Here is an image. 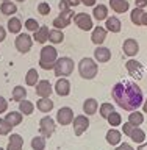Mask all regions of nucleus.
Returning <instances> with one entry per match:
<instances>
[{
    "instance_id": "nucleus-1",
    "label": "nucleus",
    "mask_w": 147,
    "mask_h": 150,
    "mask_svg": "<svg viewBox=\"0 0 147 150\" xmlns=\"http://www.w3.org/2000/svg\"><path fill=\"white\" fill-rule=\"evenodd\" d=\"M111 96L117 105L127 111H136L144 102L141 88L135 81H130V80H122V81L116 83L113 86Z\"/></svg>"
},
{
    "instance_id": "nucleus-2",
    "label": "nucleus",
    "mask_w": 147,
    "mask_h": 150,
    "mask_svg": "<svg viewBox=\"0 0 147 150\" xmlns=\"http://www.w3.org/2000/svg\"><path fill=\"white\" fill-rule=\"evenodd\" d=\"M58 59V52L53 45H44L41 49V56H39V66L44 70H50L55 67V63Z\"/></svg>"
},
{
    "instance_id": "nucleus-3",
    "label": "nucleus",
    "mask_w": 147,
    "mask_h": 150,
    "mask_svg": "<svg viewBox=\"0 0 147 150\" xmlns=\"http://www.w3.org/2000/svg\"><path fill=\"white\" fill-rule=\"evenodd\" d=\"M99 72V66L92 58H83L78 63V74L85 80H92Z\"/></svg>"
},
{
    "instance_id": "nucleus-4",
    "label": "nucleus",
    "mask_w": 147,
    "mask_h": 150,
    "mask_svg": "<svg viewBox=\"0 0 147 150\" xmlns=\"http://www.w3.org/2000/svg\"><path fill=\"white\" fill-rule=\"evenodd\" d=\"M55 75L56 77H67L74 72V59H70L69 56H61V58L56 59L55 63Z\"/></svg>"
},
{
    "instance_id": "nucleus-5",
    "label": "nucleus",
    "mask_w": 147,
    "mask_h": 150,
    "mask_svg": "<svg viewBox=\"0 0 147 150\" xmlns=\"http://www.w3.org/2000/svg\"><path fill=\"white\" fill-rule=\"evenodd\" d=\"M33 36L27 35V33H19L16 41H14V45H16L17 52H21V53H27V52H30L31 45H33Z\"/></svg>"
},
{
    "instance_id": "nucleus-6",
    "label": "nucleus",
    "mask_w": 147,
    "mask_h": 150,
    "mask_svg": "<svg viewBox=\"0 0 147 150\" xmlns=\"http://www.w3.org/2000/svg\"><path fill=\"white\" fill-rule=\"evenodd\" d=\"M74 22H75V25H77L80 30H83V31H89V30H92V17L89 16V14L86 13H78V14H75L74 16Z\"/></svg>"
},
{
    "instance_id": "nucleus-7",
    "label": "nucleus",
    "mask_w": 147,
    "mask_h": 150,
    "mask_svg": "<svg viewBox=\"0 0 147 150\" xmlns=\"http://www.w3.org/2000/svg\"><path fill=\"white\" fill-rule=\"evenodd\" d=\"M125 69H127V72H129L133 78L136 80H141L144 77V66L139 63V61H136V59H129L125 63Z\"/></svg>"
},
{
    "instance_id": "nucleus-8",
    "label": "nucleus",
    "mask_w": 147,
    "mask_h": 150,
    "mask_svg": "<svg viewBox=\"0 0 147 150\" xmlns=\"http://www.w3.org/2000/svg\"><path fill=\"white\" fill-rule=\"evenodd\" d=\"M55 120L52 119L50 116H45L42 117V119L39 120V133L41 136H44V138H50L52 134H53L55 131Z\"/></svg>"
},
{
    "instance_id": "nucleus-9",
    "label": "nucleus",
    "mask_w": 147,
    "mask_h": 150,
    "mask_svg": "<svg viewBox=\"0 0 147 150\" xmlns=\"http://www.w3.org/2000/svg\"><path fill=\"white\" fill-rule=\"evenodd\" d=\"M72 124H74V133H75V136H82L85 131L89 128V119L85 114L75 116L74 120H72Z\"/></svg>"
},
{
    "instance_id": "nucleus-10",
    "label": "nucleus",
    "mask_w": 147,
    "mask_h": 150,
    "mask_svg": "<svg viewBox=\"0 0 147 150\" xmlns=\"http://www.w3.org/2000/svg\"><path fill=\"white\" fill-rule=\"evenodd\" d=\"M56 120H58L60 125H69V124H72V120H74V111L70 110L69 106L60 108L58 112H56Z\"/></svg>"
},
{
    "instance_id": "nucleus-11",
    "label": "nucleus",
    "mask_w": 147,
    "mask_h": 150,
    "mask_svg": "<svg viewBox=\"0 0 147 150\" xmlns=\"http://www.w3.org/2000/svg\"><path fill=\"white\" fill-rule=\"evenodd\" d=\"M35 91H36V96H39L42 98V97H50L53 88H52V84H50L49 80H39V81L36 83Z\"/></svg>"
},
{
    "instance_id": "nucleus-12",
    "label": "nucleus",
    "mask_w": 147,
    "mask_h": 150,
    "mask_svg": "<svg viewBox=\"0 0 147 150\" xmlns=\"http://www.w3.org/2000/svg\"><path fill=\"white\" fill-rule=\"evenodd\" d=\"M55 92L58 94L60 97H66L70 94V83L66 77H60L58 81L55 84Z\"/></svg>"
},
{
    "instance_id": "nucleus-13",
    "label": "nucleus",
    "mask_w": 147,
    "mask_h": 150,
    "mask_svg": "<svg viewBox=\"0 0 147 150\" xmlns=\"http://www.w3.org/2000/svg\"><path fill=\"white\" fill-rule=\"evenodd\" d=\"M122 50H124V53L127 56H135L138 55L139 52V44L136 39H131V38H129V39L124 41V45H122Z\"/></svg>"
},
{
    "instance_id": "nucleus-14",
    "label": "nucleus",
    "mask_w": 147,
    "mask_h": 150,
    "mask_svg": "<svg viewBox=\"0 0 147 150\" xmlns=\"http://www.w3.org/2000/svg\"><path fill=\"white\" fill-rule=\"evenodd\" d=\"M107 33H108V30H107V28H103V27H96V28H92L91 41H92L96 45H102L103 42H105V39H107Z\"/></svg>"
},
{
    "instance_id": "nucleus-15",
    "label": "nucleus",
    "mask_w": 147,
    "mask_h": 150,
    "mask_svg": "<svg viewBox=\"0 0 147 150\" xmlns=\"http://www.w3.org/2000/svg\"><path fill=\"white\" fill-rule=\"evenodd\" d=\"M94 58L99 63H108L111 59V50L107 49V47H102V45H97V49L94 50Z\"/></svg>"
},
{
    "instance_id": "nucleus-16",
    "label": "nucleus",
    "mask_w": 147,
    "mask_h": 150,
    "mask_svg": "<svg viewBox=\"0 0 147 150\" xmlns=\"http://www.w3.org/2000/svg\"><path fill=\"white\" fill-rule=\"evenodd\" d=\"M92 17L96 19V21H107V17H108V6L107 5H102V3H99L94 6L92 9Z\"/></svg>"
},
{
    "instance_id": "nucleus-17",
    "label": "nucleus",
    "mask_w": 147,
    "mask_h": 150,
    "mask_svg": "<svg viewBox=\"0 0 147 150\" xmlns=\"http://www.w3.org/2000/svg\"><path fill=\"white\" fill-rule=\"evenodd\" d=\"M49 27L45 25H41L39 30H36L35 33H33V39H35L36 42H39V44H45L47 41H49Z\"/></svg>"
},
{
    "instance_id": "nucleus-18",
    "label": "nucleus",
    "mask_w": 147,
    "mask_h": 150,
    "mask_svg": "<svg viewBox=\"0 0 147 150\" xmlns=\"http://www.w3.org/2000/svg\"><path fill=\"white\" fill-rule=\"evenodd\" d=\"M105 25H107L105 28H107L108 31H111V33H119L121 28H122V22L119 21V17L111 16V17H107Z\"/></svg>"
},
{
    "instance_id": "nucleus-19",
    "label": "nucleus",
    "mask_w": 147,
    "mask_h": 150,
    "mask_svg": "<svg viewBox=\"0 0 147 150\" xmlns=\"http://www.w3.org/2000/svg\"><path fill=\"white\" fill-rule=\"evenodd\" d=\"M22 145H23V138L17 133H13L9 136L6 150H22Z\"/></svg>"
},
{
    "instance_id": "nucleus-20",
    "label": "nucleus",
    "mask_w": 147,
    "mask_h": 150,
    "mask_svg": "<svg viewBox=\"0 0 147 150\" xmlns=\"http://www.w3.org/2000/svg\"><path fill=\"white\" fill-rule=\"evenodd\" d=\"M110 6H111V9H113L114 13L122 14V13H127V11H129L130 5H129V2H127V0H110Z\"/></svg>"
},
{
    "instance_id": "nucleus-21",
    "label": "nucleus",
    "mask_w": 147,
    "mask_h": 150,
    "mask_svg": "<svg viewBox=\"0 0 147 150\" xmlns=\"http://www.w3.org/2000/svg\"><path fill=\"white\" fill-rule=\"evenodd\" d=\"M36 108L41 112H50L53 110V100H50V97H42L36 102Z\"/></svg>"
},
{
    "instance_id": "nucleus-22",
    "label": "nucleus",
    "mask_w": 147,
    "mask_h": 150,
    "mask_svg": "<svg viewBox=\"0 0 147 150\" xmlns=\"http://www.w3.org/2000/svg\"><path fill=\"white\" fill-rule=\"evenodd\" d=\"M99 103L96 98H88V100L83 102V112H86V116H92L97 112Z\"/></svg>"
},
{
    "instance_id": "nucleus-23",
    "label": "nucleus",
    "mask_w": 147,
    "mask_h": 150,
    "mask_svg": "<svg viewBox=\"0 0 147 150\" xmlns=\"http://www.w3.org/2000/svg\"><path fill=\"white\" fill-rule=\"evenodd\" d=\"M8 31L9 33H13V35H19L21 33V30H22V22H21V19L19 17H9L8 19Z\"/></svg>"
},
{
    "instance_id": "nucleus-24",
    "label": "nucleus",
    "mask_w": 147,
    "mask_h": 150,
    "mask_svg": "<svg viewBox=\"0 0 147 150\" xmlns=\"http://www.w3.org/2000/svg\"><path fill=\"white\" fill-rule=\"evenodd\" d=\"M121 131H117L116 128H111V130H108V133H107V142L110 144V145H119L121 144Z\"/></svg>"
},
{
    "instance_id": "nucleus-25",
    "label": "nucleus",
    "mask_w": 147,
    "mask_h": 150,
    "mask_svg": "<svg viewBox=\"0 0 147 150\" xmlns=\"http://www.w3.org/2000/svg\"><path fill=\"white\" fill-rule=\"evenodd\" d=\"M0 13L5 14V16H13V14H16L17 13L16 3H13V2H2V5H0Z\"/></svg>"
},
{
    "instance_id": "nucleus-26",
    "label": "nucleus",
    "mask_w": 147,
    "mask_h": 150,
    "mask_svg": "<svg viewBox=\"0 0 147 150\" xmlns=\"http://www.w3.org/2000/svg\"><path fill=\"white\" fill-rule=\"evenodd\" d=\"M49 41L52 44H61L64 41V33L63 30H58V28H53V30L49 31Z\"/></svg>"
},
{
    "instance_id": "nucleus-27",
    "label": "nucleus",
    "mask_w": 147,
    "mask_h": 150,
    "mask_svg": "<svg viewBox=\"0 0 147 150\" xmlns=\"http://www.w3.org/2000/svg\"><path fill=\"white\" fill-rule=\"evenodd\" d=\"M130 138H131V141H133V142H136V144H143L144 141H146V133H144V130L139 128V127H135L133 131L130 133Z\"/></svg>"
},
{
    "instance_id": "nucleus-28",
    "label": "nucleus",
    "mask_w": 147,
    "mask_h": 150,
    "mask_svg": "<svg viewBox=\"0 0 147 150\" xmlns=\"http://www.w3.org/2000/svg\"><path fill=\"white\" fill-rule=\"evenodd\" d=\"M39 81V74L36 69H28V72L25 75V83L28 86H36V83Z\"/></svg>"
},
{
    "instance_id": "nucleus-29",
    "label": "nucleus",
    "mask_w": 147,
    "mask_h": 150,
    "mask_svg": "<svg viewBox=\"0 0 147 150\" xmlns=\"http://www.w3.org/2000/svg\"><path fill=\"white\" fill-rule=\"evenodd\" d=\"M19 111L22 112V114H25V116H30L33 114V111H35V105H33L31 102H28V100H21L19 102Z\"/></svg>"
},
{
    "instance_id": "nucleus-30",
    "label": "nucleus",
    "mask_w": 147,
    "mask_h": 150,
    "mask_svg": "<svg viewBox=\"0 0 147 150\" xmlns=\"http://www.w3.org/2000/svg\"><path fill=\"white\" fill-rule=\"evenodd\" d=\"M9 124H11L13 127L19 125L22 122V112L21 111H11V112H6V117H5Z\"/></svg>"
},
{
    "instance_id": "nucleus-31",
    "label": "nucleus",
    "mask_w": 147,
    "mask_h": 150,
    "mask_svg": "<svg viewBox=\"0 0 147 150\" xmlns=\"http://www.w3.org/2000/svg\"><path fill=\"white\" fill-rule=\"evenodd\" d=\"M129 122L131 125H135V127H139L144 122V114H143V112H138V110L133 111V112H130V114H129Z\"/></svg>"
},
{
    "instance_id": "nucleus-32",
    "label": "nucleus",
    "mask_w": 147,
    "mask_h": 150,
    "mask_svg": "<svg viewBox=\"0 0 147 150\" xmlns=\"http://www.w3.org/2000/svg\"><path fill=\"white\" fill-rule=\"evenodd\" d=\"M11 97H13L14 102L23 100V98L27 97V89L23 88V86H16V88L13 89V92H11Z\"/></svg>"
},
{
    "instance_id": "nucleus-33",
    "label": "nucleus",
    "mask_w": 147,
    "mask_h": 150,
    "mask_svg": "<svg viewBox=\"0 0 147 150\" xmlns=\"http://www.w3.org/2000/svg\"><path fill=\"white\" fill-rule=\"evenodd\" d=\"M143 14H144V9L135 8L133 11L130 13V21L133 22L135 25H141V21H143Z\"/></svg>"
},
{
    "instance_id": "nucleus-34",
    "label": "nucleus",
    "mask_w": 147,
    "mask_h": 150,
    "mask_svg": "<svg viewBox=\"0 0 147 150\" xmlns=\"http://www.w3.org/2000/svg\"><path fill=\"white\" fill-rule=\"evenodd\" d=\"M31 149L33 150H44L45 149V138L44 136H35L31 139Z\"/></svg>"
},
{
    "instance_id": "nucleus-35",
    "label": "nucleus",
    "mask_w": 147,
    "mask_h": 150,
    "mask_svg": "<svg viewBox=\"0 0 147 150\" xmlns=\"http://www.w3.org/2000/svg\"><path fill=\"white\" fill-rule=\"evenodd\" d=\"M52 25H53L55 28H58V30H63V28H66V27H69V25H70V21H66V19H63L61 16H58V17H55V19H53Z\"/></svg>"
},
{
    "instance_id": "nucleus-36",
    "label": "nucleus",
    "mask_w": 147,
    "mask_h": 150,
    "mask_svg": "<svg viewBox=\"0 0 147 150\" xmlns=\"http://www.w3.org/2000/svg\"><path fill=\"white\" fill-rule=\"evenodd\" d=\"M23 27L27 28L28 31H31V33H35L36 30H39V23H38V21L36 19H33V17H30V19H27L25 21V23H23Z\"/></svg>"
},
{
    "instance_id": "nucleus-37",
    "label": "nucleus",
    "mask_w": 147,
    "mask_h": 150,
    "mask_svg": "<svg viewBox=\"0 0 147 150\" xmlns=\"http://www.w3.org/2000/svg\"><path fill=\"white\" fill-rule=\"evenodd\" d=\"M113 111H114V106H113L111 103H102L100 105V116L103 119H108V116H110Z\"/></svg>"
},
{
    "instance_id": "nucleus-38",
    "label": "nucleus",
    "mask_w": 147,
    "mask_h": 150,
    "mask_svg": "<svg viewBox=\"0 0 147 150\" xmlns=\"http://www.w3.org/2000/svg\"><path fill=\"white\" fill-rule=\"evenodd\" d=\"M11 128H13V125L9 124L6 119H0V134H2V136L9 134V133H11Z\"/></svg>"
},
{
    "instance_id": "nucleus-39",
    "label": "nucleus",
    "mask_w": 147,
    "mask_h": 150,
    "mask_svg": "<svg viewBox=\"0 0 147 150\" xmlns=\"http://www.w3.org/2000/svg\"><path fill=\"white\" fill-rule=\"evenodd\" d=\"M121 122H122V117L119 112H116V111H113L110 116H108V124H110L111 127H117V125H121Z\"/></svg>"
},
{
    "instance_id": "nucleus-40",
    "label": "nucleus",
    "mask_w": 147,
    "mask_h": 150,
    "mask_svg": "<svg viewBox=\"0 0 147 150\" xmlns=\"http://www.w3.org/2000/svg\"><path fill=\"white\" fill-rule=\"evenodd\" d=\"M38 13L41 14V16H47V14H50V5L47 2H41L38 5Z\"/></svg>"
},
{
    "instance_id": "nucleus-41",
    "label": "nucleus",
    "mask_w": 147,
    "mask_h": 150,
    "mask_svg": "<svg viewBox=\"0 0 147 150\" xmlns=\"http://www.w3.org/2000/svg\"><path fill=\"white\" fill-rule=\"evenodd\" d=\"M133 128H135V125H131L130 122H127V124H124V125H122V130H124V134H127V136H130V133L133 131Z\"/></svg>"
},
{
    "instance_id": "nucleus-42",
    "label": "nucleus",
    "mask_w": 147,
    "mask_h": 150,
    "mask_svg": "<svg viewBox=\"0 0 147 150\" xmlns=\"http://www.w3.org/2000/svg\"><path fill=\"white\" fill-rule=\"evenodd\" d=\"M58 8H60V11H66V9H70V5L67 0H61L58 3Z\"/></svg>"
},
{
    "instance_id": "nucleus-43",
    "label": "nucleus",
    "mask_w": 147,
    "mask_h": 150,
    "mask_svg": "<svg viewBox=\"0 0 147 150\" xmlns=\"http://www.w3.org/2000/svg\"><path fill=\"white\" fill-rule=\"evenodd\" d=\"M8 110V102L5 100V97L0 96V112H5Z\"/></svg>"
},
{
    "instance_id": "nucleus-44",
    "label": "nucleus",
    "mask_w": 147,
    "mask_h": 150,
    "mask_svg": "<svg viewBox=\"0 0 147 150\" xmlns=\"http://www.w3.org/2000/svg\"><path fill=\"white\" fill-rule=\"evenodd\" d=\"M146 6H147V0H135V8L144 9Z\"/></svg>"
},
{
    "instance_id": "nucleus-45",
    "label": "nucleus",
    "mask_w": 147,
    "mask_h": 150,
    "mask_svg": "<svg viewBox=\"0 0 147 150\" xmlns=\"http://www.w3.org/2000/svg\"><path fill=\"white\" fill-rule=\"evenodd\" d=\"M116 150H135L133 147H131L130 144H127V142H124V144H119L116 147Z\"/></svg>"
},
{
    "instance_id": "nucleus-46",
    "label": "nucleus",
    "mask_w": 147,
    "mask_h": 150,
    "mask_svg": "<svg viewBox=\"0 0 147 150\" xmlns=\"http://www.w3.org/2000/svg\"><path fill=\"white\" fill-rule=\"evenodd\" d=\"M85 6H96V0H82Z\"/></svg>"
},
{
    "instance_id": "nucleus-47",
    "label": "nucleus",
    "mask_w": 147,
    "mask_h": 150,
    "mask_svg": "<svg viewBox=\"0 0 147 150\" xmlns=\"http://www.w3.org/2000/svg\"><path fill=\"white\" fill-rule=\"evenodd\" d=\"M5 38H6V30H5V28L0 25V42L5 41Z\"/></svg>"
},
{
    "instance_id": "nucleus-48",
    "label": "nucleus",
    "mask_w": 147,
    "mask_h": 150,
    "mask_svg": "<svg viewBox=\"0 0 147 150\" xmlns=\"http://www.w3.org/2000/svg\"><path fill=\"white\" fill-rule=\"evenodd\" d=\"M67 2H69L70 6H78V5L82 3V0H67Z\"/></svg>"
},
{
    "instance_id": "nucleus-49",
    "label": "nucleus",
    "mask_w": 147,
    "mask_h": 150,
    "mask_svg": "<svg viewBox=\"0 0 147 150\" xmlns=\"http://www.w3.org/2000/svg\"><path fill=\"white\" fill-rule=\"evenodd\" d=\"M141 25L143 27H147V13L144 11V14H143V21H141Z\"/></svg>"
},
{
    "instance_id": "nucleus-50",
    "label": "nucleus",
    "mask_w": 147,
    "mask_h": 150,
    "mask_svg": "<svg viewBox=\"0 0 147 150\" xmlns=\"http://www.w3.org/2000/svg\"><path fill=\"white\" fill-rule=\"evenodd\" d=\"M138 150H147V142H143V144H139Z\"/></svg>"
},
{
    "instance_id": "nucleus-51",
    "label": "nucleus",
    "mask_w": 147,
    "mask_h": 150,
    "mask_svg": "<svg viewBox=\"0 0 147 150\" xmlns=\"http://www.w3.org/2000/svg\"><path fill=\"white\" fill-rule=\"evenodd\" d=\"M143 111H144V112H147V98L143 102Z\"/></svg>"
},
{
    "instance_id": "nucleus-52",
    "label": "nucleus",
    "mask_w": 147,
    "mask_h": 150,
    "mask_svg": "<svg viewBox=\"0 0 147 150\" xmlns=\"http://www.w3.org/2000/svg\"><path fill=\"white\" fill-rule=\"evenodd\" d=\"M17 2H21V3H22V2H25V0H17Z\"/></svg>"
},
{
    "instance_id": "nucleus-53",
    "label": "nucleus",
    "mask_w": 147,
    "mask_h": 150,
    "mask_svg": "<svg viewBox=\"0 0 147 150\" xmlns=\"http://www.w3.org/2000/svg\"><path fill=\"white\" fill-rule=\"evenodd\" d=\"M2 2H9V0H2Z\"/></svg>"
},
{
    "instance_id": "nucleus-54",
    "label": "nucleus",
    "mask_w": 147,
    "mask_h": 150,
    "mask_svg": "<svg viewBox=\"0 0 147 150\" xmlns=\"http://www.w3.org/2000/svg\"><path fill=\"white\" fill-rule=\"evenodd\" d=\"M0 150H3V149H2V147H0Z\"/></svg>"
}]
</instances>
